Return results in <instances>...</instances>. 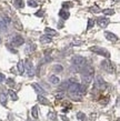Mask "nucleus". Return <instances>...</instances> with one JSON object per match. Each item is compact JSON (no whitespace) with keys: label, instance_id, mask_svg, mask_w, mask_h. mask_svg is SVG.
Listing matches in <instances>:
<instances>
[{"label":"nucleus","instance_id":"22","mask_svg":"<svg viewBox=\"0 0 120 121\" xmlns=\"http://www.w3.org/2000/svg\"><path fill=\"white\" fill-rule=\"evenodd\" d=\"M102 12L107 16H112L115 15V10L113 9H105V10H102Z\"/></svg>","mask_w":120,"mask_h":121},{"label":"nucleus","instance_id":"20","mask_svg":"<svg viewBox=\"0 0 120 121\" xmlns=\"http://www.w3.org/2000/svg\"><path fill=\"white\" fill-rule=\"evenodd\" d=\"M44 32L47 33V35H50V36H56V35H57V31L53 29H50V28H46V29H44Z\"/></svg>","mask_w":120,"mask_h":121},{"label":"nucleus","instance_id":"6","mask_svg":"<svg viewBox=\"0 0 120 121\" xmlns=\"http://www.w3.org/2000/svg\"><path fill=\"white\" fill-rule=\"evenodd\" d=\"M25 67H26V70H27V74L28 77H33L35 74V70H33V65L30 60H27L25 63Z\"/></svg>","mask_w":120,"mask_h":121},{"label":"nucleus","instance_id":"19","mask_svg":"<svg viewBox=\"0 0 120 121\" xmlns=\"http://www.w3.org/2000/svg\"><path fill=\"white\" fill-rule=\"evenodd\" d=\"M7 30V25L4 22V20L0 19V32H4Z\"/></svg>","mask_w":120,"mask_h":121},{"label":"nucleus","instance_id":"36","mask_svg":"<svg viewBox=\"0 0 120 121\" xmlns=\"http://www.w3.org/2000/svg\"><path fill=\"white\" fill-rule=\"evenodd\" d=\"M112 1H113V2H119L120 0H112Z\"/></svg>","mask_w":120,"mask_h":121},{"label":"nucleus","instance_id":"37","mask_svg":"<svg viewBox=\"0 0 120 121\" xmlns=\"http://www.w3.org/2000/svg\"><path fill=\"white\" fill-rule=\"evenodd\" d=\"M0 43H1V38H0Z\"/></svg>","mask_w":120,"mask_h":121},{"label":"nucleus","instance_id":"31","mask_svg":"<svg viewBox=\"0 0 120 121\" xmlns=\"http://www.w3.org/2000/svg\"><path fill=\"white\" fill-rule=\"evenodd\" d=\"M7 83L12 87V86H15V81L12 80V79H7Z\"/></svg>","mask_w":120,"mask_h":121},{"label":"nucleus","instance_id":"2","mask_svg":"<svg viewBox=\"0 0 120 121\" xmlns=\"http://www.w3.org/2000/svg\"><path fill=\"white\" fill-rule=\"evenodd\" d=\"M90 51L95 52V53H97V55L102 56V57H105V58H107V59L110 58V52L108 51L107 49H105V48L98 47V46H93V47L90 48Z\"/></svg>","mask_w":120,"mask_h":121},{"label":"nucleus","instance_id":"27","mask_svg":"<svg viewBox=\"0 0 120 121\" xmlns=\"http://www.w3.org/2000/svg\"><path fill=\"white\" fill-rule=\"evenodd\" d=\"M48 117L50 118L51 120H53V121L57 120V114H56L55 112H49V114H48Z\"/></svg>","mask_w":120,"mask_h":121},{"label":"nucleus","instance_id":"35","mask_svg":"<svg viewBox=\"0 0 120 121\" xmlns=\"http://www.w3.org/2000/svg\"><path fill=\"white\" fill-rule=\"evenodd\" d=\"M61 119L63 121H68V119H67V117H65V116H61Z\"/></svg>","mask_w":120,"mask_h":121},{"label":"nucleus","instance_id":"5","mask_svg":"<svg viewBox=\"0 0 120 121\" xmlns=\"http://www.w3.org/2000/svg\"><path fill=\"white\" fill-rule=\"evenodd\" d=\"M107 88V83L105 82V80L102 79L101 76H97L95 81V89L97 90H105Z\"/></svg>","mask_w":120,"mask_h":121},{"label":"nucleus","instance_id":"8","mask_svg":"<svg viewBox=\"0 0 120 121\" xmlns=\"http://www.w3.org/2000/svg\"><path fill=\"white\" fill-rule=\"evenodd\" d=\"M109 19L105 18V17H99L98 19H97V23H98V26L100 27V28H106V27L109 25Z\"/></svg>","mask_w":120,"mask_h":121},{"label":"nucleus","instance_id":"3","mask_svg":"<svg viewBox=\"0 0 120 121\" xmlns=\"http://www.w3.org/2000/svg\"><path fill=\"white\" fill-rule=\"evenodd\" d=\"M71 61H72L73 66L77 67V70H80L86 65V59H84V57H81V56H75Z\"/></svg>","mask_w":120,"mask_h":121},{"label":"nucleus","instance_id":"16","mask_svg":"<svg viewBox=\"0 0 120 121\" xmlns=\"http://www.w3.org/2000/svg\"><path fill=\"white\" fill-rule=\"evenodd\" d=\"M17 67H18V71L20 74H23V72H25V63H23V61H19L18 65H17Z\"/></svg>","mask_w":120,"mask_h":121},{"label":"nucleus","instance_id":"29","mask_svg":"<svg viewBox=\"0 0 120 121\" xmlns=\"http://www.w3.org/2000/svg\"><path fill=\"white\" fill-rule=\"evenodd\" d=\"M28 4H29L30 7H37V6H38V4H37L35 0H29V1H28Z\"/></svg>","mask_w":120,"mask_h":121},{"label":"nucleus","instance_id":"21","mask_svg":"<svg viewBox=\"0 0 120 121\" xmlns=\"http://www.w3.org/2000/svg\"><path fill=\"white\" fill-rule=\"evenodd\" d=\"M8 93H9V95H10V98L12 100H13V101H16V100H18V95H16V92L15 91H12V90H9V91H8Z\"/></svg>","mask_w":120,"mask_h":121},{"label":"nucleus","instance_id":"17","mask_svg":"<svg viewBox=\"0 0 120 121\" xmlns=\"http://www.w3.org/2000/svg\"><path fill=\"white\" fill-rule=\"evenodd\" d=\"M31 116H32L33 119H38V107L33 106L32 109H31Z\"/></svg>","mask_w":120,"mask_h":121},{"label":"nucleus","instance_id":"32","mask_svg":"<svg viewBox=\"0 0 120 121\" xmlns=\"http://www.w3.org/2000/svg\"><path fill=\"white\" fill-rule=\"evenodd\" d=\"M60 92V93H58V95H56V98H57V99H61V98H63V92L62 91H59Z\"/></svg>","mask_w":120,"mask_h":121},{"label":"nucleus","instance_id":"30","mask_svg":"<svg viewBox=\"0 0 120 121\" xmlns=\"http://www.w3.org/2000/svg\"><path fill=\"white\" fill-rule=\"evenodd\" d=\"M70 7H72V4L71 2H63L62 4V8L65 9V8H70Z\"/></svg>","mask_w":120,"mask_h":121},{"label":"nucleus","instance_id":"11","mask_svg":"<svg viewBox=\"0 0 120 121\" xmlns=\"http://www.w3.org/2000/svg\"><path fill=\"white\" fill-rule=\"evenodd\" d=\"M32 88L36 90V92H38L39 95H46V91H44V89H42L41 87H40L39 84H37V83H32Z\"/></svg>","mask_w":120,"mask_h":121},{"label":"nucleus","instance_id":"13","mask_svg":"<svg viewBox=\"0 0 120 121\" xmlns=\"http://www.w3.org/2000/svg\"><path fill=\"white\" fill-rule=\"evenodd\" d=\"M0 103L2 104V106H7V95L4 93V92H1L0 93Z\"/></svg>","mask_w":120,"mask_h":121},{"label":"nucleus","instance_id":"15","mask_svg":"<svg viewBox=\"0 0 120 121\" xmlns=\"http://www.w3.org/2000/svg\"><path fill=\"white\" fill-rule=\"evenodd\" d=\"M38 101H39L40 103H42V104H49V100L44 97V95H38Z\"/></svg>","mask_w":120,"mask_h":121},{"label":"nucleus","instance_id":"18","mask_svg":"<svg viewBox=\"0 0 120 121\" xmlns=\"http://www.w3.org/2000/svg\"><path fill=\"white\" fill-rule=\"evenodd\" d=\"M49 81H50L52 84H58L59 82H60L59 78L56 77V76H50V77H49Z\"/></svg>","mask_w":120,"mask_h":121},{"label":"nucleus","instance_id":"28","mask_svg":"<svg viewBox=\"0 0 120 121\" xmlns=\"http://www.w3.org/2000/svg\"><path fill=\"white\" fill-rule=\"evenodd\" d=\"M77 118H78L79 120H84V119H86V114L82 113V112H78V113H77Z\"/></svg>","mask_w":120,"mask_h":121},{"label":"nucleus","instance_id":"24","mask_svg":"<svg viewBox=\"0 0 120 121\" xmlns=\"http://www.w3.org/2000/svg\"><path fill=\"white\" fill-rule=\"evenodd\" d=\"M53 70H55L56 72H61L62 70H63V68H62V66H60V65H55V66H53Z\"/></svg>","mask_w":120,"mask_h":121},{"label":"nucleus","instance_id":"33","mask_svg":"<svg viewBox=\"0 0 120 121\" xmlns=\"http://www.w3.org/2000/svg\"><path fill=\"white\" fill-rule=\"evenodd\" d=\"M4 80H6V77H4V74L0 73V83H1V82H4Z\"/></svg>","mask_w":120,"mask_h":121},{"label":"nucleus","instance_id":"23","mask_svg":"<svg viewBox=\"0 0 120 121\" xmlns=\"http://www.w3.org/2000/svg\"><path fill=\"white\" fill-rule=\"evenodd\" d=\"M93 25H95V20L92 18H90L89 20H88V26H87V29H91L92 27H93Z\"/></svg>","mask_w":120,"mask_h":121},{"label":"nucleus","instance_id":"12","mask_svg":"<svg viewBox=\"0 0 120 121\" xmlns=\"http://www.w3.org/2000/svg\"><path fill=\"white\" fill-rule=\"evenodd\" d=\"M39 40H40V42H41V43H50L52 39H51V37H49V36H47V35H46V36H41Z\"/></svg>","mask_w":120,"mask_h":121},{"label":"nucleus","instance_id":"10","mask_svg":"<svg viewBox=\"0 0 120 121\" xmlns=\"http://www.w3.org/2000/svg\"><path fill=\"white\" fill-rule=\"evenodd\" d=\"M59 16H60V18L62 20H67L70 17V13H69V11H67L66 9H61V10L59 11Z\"/></svg>","mask_w":120,"mask_h":121},{"label":"nucleus","instance_id":"26","mask_svg":"<svg viewBox=\"0 0 120 121\" xmlns=\"http://www.w3.org/2000/svg\"><path fill=\"white\" fill-rule=\"evenodd\" d=\"M15 6H16V7H18V8L23 7V1H22V0H16Z\"/></svg>","mask_w":120,"mask_h":121},{"label":"nucleus","instance_id":"4","mask_svg":"<svg viewBox=\"0 0 120 121\" xmlns=\"http://www.w3.org/2000/svg\"><path fill=\"white\" fill-rule=\"evenodd\" d=\"M101 68L105 71H107L108 73H113L115 72V66L112 65V62H110L109 60H103L101 61Z\"/></svg>","mask_w":120,"mask_h":121},{"label":"nucleus","instance_id":"34","mask_svg":"<svg viewBox=\"0 0 120 121\" xmlns=\"http://www.w3.org/2000/svg\"><path fill=\"white\" fill-rule=\"evenodd\" d=\"M42 15H44V11H42V10H40L39 12H37V13H36L37 17H40V16H42Z\"/></svg>","mask_w":120,"mask_h":121},{"label":"nucleus","instance_id":"7","mask_svg":"<svg viewBox=\"0 0 120 121\" xmlns=\"http://www.w3.org/2000/svg\"><path fill=\"white\" fill-rule=\"evenodd\" d=\"M25 40H23V38L21 36H15V37L12 38V40H11V43L12 46H15V47H19V46H21L23 44Z\"/></svg>","mask_w":120,"mask_h":121},{"label":"nucleus","instance_id":"9","mask_svg":"<svg viewBox=\"0 0 120 121\" xmlns=\"http://www.w3.org/2000/svg\"><path fill=\"white\" fill-rule=\"evenodd\" d=\"M105 37L107 38V40L111 41V42H116V41H118V37H117L115 33L109 32V31H106L105 32Z\"/></svg>","mask_w":120,"mask_h":121},{"label":"nucleus","instance_id":"25","mask_svg":"<svg viewBox=\"0 0 120 121\" xmlns=\"http://www.w3.org/2000/svg\"><path fill=\"white\" fill-rule=\"evenodd\" d=\"M90 11L91 12H93V13H98V12H100V8L97 7V6H95V7H91L90 8Z\"/></svg>","mask_w":120,"mask_h":121},{"label":"nucleus","instance_id":"1","mask_svg":"<svg viewBox=\"0 0 120 121\" xmlns=\"http://www.w3.org/2000/svg\"><path fill=\"white\" fill-rule=\"evenodd\" d=\"M93 79V68L92 67H84L81 70V80L82 84L88 86Z\"/></svg>","mask_w":120,"mask_h":121},{"label":"nucleus","instance_id":"14","mask_svg":"<svg viewBox=\"0 0 120 121\" xmlns=\"http://www.w3.org/2000/svg\"><path fill=\"white\" fill-rule=\"evenodd\" d=\"M36 48L37 47L35 43H29L27 46V48H26V52H27V53H31V52H33L36 50Z\"/></svg>","mask_w":120,"mask_h":121}]
</instances>
